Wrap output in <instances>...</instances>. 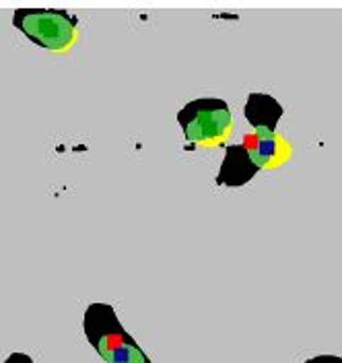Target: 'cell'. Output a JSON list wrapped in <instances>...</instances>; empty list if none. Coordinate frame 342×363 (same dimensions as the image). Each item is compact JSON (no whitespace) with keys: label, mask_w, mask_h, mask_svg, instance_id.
Instances as JSON below:
<instances>
[{"label":"cell","mask_w":342,"mask_h":363,"mask_svg":"<svg viewBox=\"0 0 342 363\" xmlns=\"http://www.w3.org/2000/svg\"><path fill=\"white\" fill-rule=\"evenodd\" d=\"M176 118L188 145L194 147H221L233 133V113L219 97L188 101Z\"/></svg>","instance_id":"3"},{"label":"cell","mask_w":342,"mask_h":363,"mask_svg":"<svg viewBox=\"0 0 342 363\" xmlns=\"http://www.w3.org/2000/svg\"><path fill=\"white\" fill-rule=\"evenodd\" d=\"M13 25L47 52H69L79 35V19L64 9H17Z\"/></svg>","instance_id":"2"},{"label":"cell","mask_w":342,"mask_h":363,"mask_svg":"<svg viewBox=\"0 0 342 363\" xmlns=\"http://www.w3.org/2000/svg\"><path fill=\"white\" fill-rule=\"evenodd\" d=\"M303 363H342V357H338V355H318V357H312Z\"/></svg>","instance_id":"8"},{"label":"cell","mask_w":342,"mask_h":363,"mask_svg":"<svg viewBox=\"0 0 342 363\" xmlns=\"http://www.w3.org/2000/svg\"><path fill=\"white\" fill-rule=\"evenodd\" d=\"M258 172L262 169L244 143L229 145L225 149V159L221 163L219 176H217V184L229 186V188H239V186H246Z\"/></svg>","instance_id":"5"},{"label":"cell","mask_w":342,"mask_h":363,"mask_svg":"<svg viewBox=\"0 0 342 363\" xmlns=\"http://www.w3.org/2000/svg\"><path fill=\"white\" fill-rule=\"evenodd\" d=\"M283 113H285L283 106L268 93H250L244 106V116L253 135L260 138H270L276 135V126Z\"/></svg>","instance_id":"4"},{"label":"cell","mask_w":342,"mask_h":363,"mask_svg":"<svg viewBox=\"0 0 342 363\" xmlns=\"http://www.w3.org/2000/svg\"><path fill=\"white\" fill-rule=\"evenodd\" d=\"M4 363H33V357L27 353H21V351H15L4 359Z\"/></svg>","instance_id":"7"},{"label":"cell","mask_w":342,"mask_h":363,"mask_svg":"<svg viewBox=\"0 0 342 363\" xmlns=\"http://www.w3.org/2000/svg\"><path fill=\"white\" fill-rule=\"evenodd\" d=\"M241 143L250 149V153L256 159V163L260 165V169H276L293 157L291 143L278 133L270 138H260L251 133V135L244 136Z\"/></svg>","instance_id":"6"},{"label":"cell","mask_w":342,"mask_h":363,"mask_svg":"<svg viewBox=\"0 0 342 363\" xmlns=\"http://www.w3.org/2000/svg\"><path fill=\"white\" fill-rule=\"evenodd\" d=\"M83 333L106 363H153L147 351L122 326L114 306L110 303L95 301L87 306Z\"/></svg>","instance_id":"1"}]
</instances>
